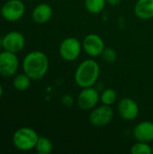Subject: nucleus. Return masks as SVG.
Instances as JSON below:
<instances>
[{
	"mask_svg": "<svg viewBox=\"0 0 153 154\" xmlns=\"http://www.w3.org/2000/svg\"><path fill=\"white\" fill-rule=\"evenodd\" d=\"M22 66L23 72L32 80H39L46 75L49 69V58L41 51H32L25 55Z\"/></svg>",
	"mask_w": 153,
	"mask_h": 154,
	"instance_id": "obj_1",
	"label": "nucleus"
},
{
	"mask_svg": "<svg viewBox=\"0 0 153 154\" xmlns=\"http://www.w3.org/2000/svg\"><path fill=\"white\" fill-rule=\"evenodd\" d=\"M100 66L95 60H84L79 63L75 71V82L81 88L93 87L99 79Z\"/></svg>",
	"mask_w": 153,
	"mask_h": 154,
	"instance_id": "obj_2",
	"label": "nucleus"
},
{
	"mask_svg": "<svg viewBox=\"0 0 153 154\" xmlns=\"http://www.w3.org/2000/svg\"><path fill=\"white\" fill-rule=\"evenodd\" d=\"M39 135L35 130L30 127H21L13 135L14 146L21 152H29L35 148Z\"/></svg>",
	"mask_w": 153,
	"mask_h": 154,
	"instance_id": "obj_3",
	"label": "nucleus"
},
{
	"mask_svg": "<svg viewBox=\"0 0 153 154\" xmlns=\"http://www.w3.org/2000/svg\"><path fill=\"white\" fill-rule=\"evenodd\" d=\"M82 43L76 37H67L65 38L59 47V53L66 61L76 60L82 51Z\"/></svg>",
	"mask_w": 153,
	"mask_h": 154,
	"instance_id": "obj_4",
	"label": "nucleus"
},
{
	"mask_svg": "<svg viewBox=\"0 0 153 154\" xmlns=\"http://www.w3.org/2000/svg\"><path fill=\"white\" fill-rule=\"evenodd\" d=\"M114 118V110L111 106L102 104L93 108L89 114V123L95 127H103L109 125Z\"/></svg>",
	"mask_w": 153,
	"mask_h": 154,
	"instance_id": "obj_5",
	"label": "nucleus"
},
{
	"mask_svg": "<svg viewBox=\"0 0 153 154\" xmlns=\"http://www.w3.org/2000/svg\"><path fill=\"white\" fill-rule=\"evenodd\" d=\"M25 13V5L22 0H8L1 7L0 14L7 22L19 21Z\"/></svg>",
	"mask_w": 153,
	"mask_h": 154,
	"instance_id": "obj_6",
	"label": "nucleus"
},
{
	"mask_svg": "<svg viewBox=\"0 0 153 154\" xmlns=\"http://www.w3.org/2000/svg\"><path fill=\"white\" fill-rule=\"evenodd\" d=\"M19 68V59L16 53L5 51L0 53V75L4 78L14 76Z\"/></svg>",
	"mask_w": 153,
	"mask_h": 154,
	"instance_id": "obj_7",
	"label": "nucleus"
},
{
	"mask_svg": "<svg viewBox=\"0 0 153 154\" xmlns=\"http://www.w3.org/2000/svg\"><path fill=\"white\" fill-rule=\"evenodd\" d=\"M99 101L100 94L93 87L82 88L77 98V104L78 107L86 111L95 108Z\"/></svg>",
	"mask_w": 153,
	"mask_h": 154,
	"instance_id": "obj_8",
	"label": "nucleus"
},
{
	"mask_svg": "<svg viewBox=\"0 0 153 154\" xmlns=\"http://www.w3.org/2000/svg\"><path fill=\"white\" fill-rule=\"evenodd\" d=\"M84 51L90 57L96 58L102 55L106 46L105 42L101 36L96 33L87 34L82 42Z\"/></svg>",
	"mask_w": 153,
	"mask_h": 154,
	"instance_id": "obj_9",
	"label": "nucleus"
},
{
	"mask_svg": "<svg viewBox=\"0 0 153 154\" xmlns=\"http://www.w3.org/2000/svg\"><path fill=\"white\" fill-rule=\"evenodd\" d=\"M1 44L5 51L17 53L24 48L25 37L18 31H11L3 37Z\"/></svg>",
	"mask_w": 153,
	"mask_h": 154,
	"instance_id": "obj_10",
	"label": "nucleus"
},
{
	"mask_svg": "<svg viewBox=\"0 0 153 154\" xmlns=\"http://www.w3.org/2000/svg\"><path fill=\"white\" fill-rule=\"evenodd\" d=\"M118 114L125 121H133L139 116L140 108L138 104L130 97L122 98L117 105Z\"/></svg>",
	"mask_w": 153,
	"mask_h": 154,
	"instance_id": "obj_11",
	"label": "nucleus"
},
{
	"mask_svg": "<svg viewBox=\"0 0 153 154\" xmlns=\"http://www.w3.org/2000/svg\"><path fill=\"white\" fill-rule=\"evenodd\" d=\"M133 137L137 142L150 143L153 141V123L151 121L140 122L133 128Z\"/></svg>",
	"mask_w": 153,
	"mask_h": 154,
	"instance_id": "obj_12",
	"label": "nucleus"
},
{
	"mask_svg": "<svg viewBox=\"0 0 153 154\" xmlns=\"http://www.w3.org/2000/svg\"><path fill=\"white\" fill-rule=\"evenodd\" d=\"M52 16V8L50 5L41 3L37 5L32 13V20L36 23H45L50 20Z\"/></svg>",
	"mask_w": 153,
	"mask_h": 154,
	"instance_id": "obj_13",
	"label": "nucleus"
},
{
	"mask_svg": "<svg viewBox=\"0 0 153 154\" xmlns=\"http://www.w3.org/2000/svg\"><path fill=\"white\" fill-rule=\"evenodd\" d=\"M134 14L141 20L153 18V0H137L134 5Z\"/></svg>",
	"mask_w": 153,
	"mask_h": 154,
	"instance_id": "obj_14",
	"label": "nucleus"
},
{
	"mask_svg": "<svg viewBox=\"0 0 153 154\" xmlns=\"http://www.w3.org/2000/svg\"><path fill=\"white\" fill-rule=\"evenodd\" d=\"M31 80L32 79L26 75L24 72L21 74H17L13 80V86L17 91H25L27 90L31 86Z\"/></svg>",
	"mask_w": 153,
	"mask_h": 154,
	"instance_id": "obj_15",
	"label": "nucleus"
},
{
	"mask_svg": "<svg viewBox=\"0 0 153 154\" xmlns=\"http://www.w3.org/2000/svg\"><path fill=\"white\" fill-rule=\"evenodd\" d=\"M106 0H85V7L87 11L93 14H100L106 7Z\"/></svg>",
	"mask_w": 153,
	"mask_h": 154,
	"instance_id": "obj_16",
	"label": "nucleus"
},
{
	"mask_svg": "<svg viewBox=\"0 0 153 154\" xmlns=\"http://www.w3.org/2000/svg\"><path fill=\"white\" fill-rule=\"evenodd\" d=\"M35 151L40 154H49L53 150V144L51 141L44 136L39 137L35 145Z\"/></svg>",
	"mask_w": 153,
	"mask_h": 154,
	"instance_id": "obj_17",
	"label": "nucleus"
},
{
	"mask_svg": "<svg viewBox=\"0 0 153 154\" xmlns=\"http://www.w3.org/2000/svg\"><path fill=\"white\" fill-rule=\"evenodd\" d=\"M117 100L116 91L113 88H106L100 94V101L102 104L106 106H113Z\"/></svg>",
	"mask_w": 153,
	"mask_h": 154,
	"instance_id": "obj_18",
	"label": "nucleus"
},
{
	"mask_svg": "<svg viewBox=\"0 0 153 154\" xmlns=\"http://www.w3.org/2000/svg\"><path fill=\"white\" fill-rule=\"evenodd\" d=\"M132 154H151L152 153V147L148 143L137 142L131 148Z\"/></svg>",
	"mask_w": 153,
	"mask_h": 154,
	"instance_id": "obj_19",
	"label": "nucleus"
},
{
	"mask_svg": "<svg viewBox=\"0 0 153 154\" xmlns=\"http://www.w3.org/2000/svg\"><path fill=\"white\" fill-rule=\"evenodd\" d=\"M101 56L107 63H114L117 60V52L113 48H105Z\"/></svg>",
	"mask_w": 153,
	"mask_h": 154,
	"instance_id": "obj_20",
	"label": "nucleus"
},
{
	"mask_svg": "<svg viewBox=\"0 0 153 154\" xmlns=\"http://www.w3.org/2000/svg\"><path fill=\"white\" fill-rule=\"evenodd\" d=\"M121 1L122 0H106V2L109 3L112 5H119L121 3Z\"/></svg>",
	"mask_w": 153,
	"mask_h": 154,
	"instance_id": "obj_21",
	"label": "nucleus"
},
{
	"mask_svg": "<svg viewBox=\"0 0 153 154\" xmlns=\"http://www.w3.org/2000/svg\"><path fill=\"white\" fill-rule=\"evenodd\" d=\"M3 94H4V89H3V87H2L1 84H0V98L2 97Z\"/></svg>",
	"mask_w": 153,
	"mask_h": 154,
	"instance_id": "obj_22",
	"label": "nucleus"
},
{
	"mask_svg": "<svg viewBox=\"0 0 153 154\" xmlns=\"http://www.w3.org/2000/svg\"><path fill=\"white\" fill-rule=\"evenodd\" d=\"M152 152H153V146H152Z\"/></svg>",
	"mask_w": 153,
	"mask_h": 154,
	"instance_id": "obj_23",
	"label": "nucleus"
}]
</instances>
